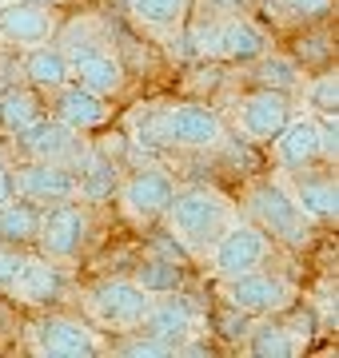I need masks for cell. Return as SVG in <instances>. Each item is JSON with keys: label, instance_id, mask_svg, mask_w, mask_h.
<instances>
[{"label": "cell", "instance_id": "obj_1", "mask_svg": "<svg viewBox=\"0 0 339 358\" xmlns=\"http://www.w3.org/2000/svg\"><path fill=\"white\" fill-rule=\"evenodd\" d=\"M124 136L136 152H188V155H216L232 131L223 124V112L208 100H160L140 103L124 115Z\"/></svg>", "mask_w": 339, "mask_h": 358}, {"label": "cell", "instance_id": "obj_2", "mask_svg": "<svg viewBox=\"0 0 339 358\" xmlns=\"http://www.w3.org/2000/svg\"><path fill=\"white\" fill-rule=\"evenodd\" d=\"M235 219H240V203L216 183H176V195L156 227L184 259L200 263Z\"/></svg>", "mask_w": 339, "mask_h": 358}, {"label": "cell", "instance_id": "obj_3", "mask_svg": "<svg viewBox=\"0 0 339 358\" xmlns=\"http://www.w3.org/2000/svg\"><path fill=\"white\" fill-rule=\"evenodd\" d=\"M240 215H248L260 231H268L275 247H291V251L312 243L315 227H319V223H312V219L303 215V207L291 199L287 183L275 171L272 176L248 179V187H244V211Z\"/></svg>", "mask_w": 339, "mask_h": 358}, {"label": "cell", "instance_id": "obj_4", "mask_svg": "<svg viewBox=\"0 0 339 358\" xmlns=\"http://www.w3.org/2000/svg\"><path fill=\"white\" fill-rule=\"evenodd\" d=\"M152 299L156 294H148L132 275H108V279H96L80 291V315L96 331H104L108 338L112 334H132L140 331L144 315L152 310Z\"/></svg>", "mask_w": 339, "mask_h": 358}, {"label": "cell", "instance_id": "obj_5", "mask_svg": "<svg viewBox=\"0 0 339 358\" xmlns=\"http://www.w3.org/2000/svg\"><path fill=\"white\" fill-rule=\"evenodd\" d=\"M104 331H96L84 315H68V310H40L36 319L25 327V346L40 358H92L108 350Z\"/></svg>", "mask_w": 339, "mask_h": 358}, {"label": "cell", "instance_id": "obj_6", "mask_svg": "<svg viewBox=\"0 0 339 358\" xmlns=\"http://www.w3.org/2000/svg\"><path fill=\"white\" fill-rule=\"evenodd\" d=\"M216 299L223 307L240 310L248 319H263V315H284L300 303V282L287 279L279 267H256L244 271L235 279H216Z\"/></svg>", "mask_w": 339, "mask_h": 358}, {"label": "cell", "instance_id": "obj_7", "mask_svg": "<svg viewBox=\"0 0 339 358\" xmlns=\"http://www.w3.org/2000/svg\"><path fill=\"white\" fill-rule=\"evenodd\" d=\"M223 112V124L235 136V143H248V148H268L275 140V131L287 124V115L296 112V96L275 88H244L235 92Z\"/></svg>", "mask_w": 339, "mask_h": 358}, {"label": "cell", "instance_id": "obj_8", "mask_svg": "<svg viewBox=\"0 0 339 358\" xmlns=\"http://www.w3.org/2000/svg\"><path fill=\"white\" fill-rule=\"evenodd\" d=\"M176 183L180 179L172 176L164 164L156 159H140V164H132L128 171H120V183H116V207L120 215L128 219L132 227H156L160 215L168 211L172 195H176Z\"/></svg>", "mask_w": 339, "mask_h": 358}, {"label": "cell", "instance_id": "obj_9", "mask_svg": "<svg viewBox=\"0 0 339 358\" xmlns=\"http://www.w3.org/2000/svg\"><path fill=\"white\" fill-rule=\"evenodd\" d=\"M92 235H96V207L80 203V199H64V203H48L40 211V231L32 251L56 263H80L88 251Z\"/></svg>", "mask_w": 339, "mask_h": 358}, {"label": "cell", "instance_id": "obj_10", "mask_svg": "<svg viewBox=\"0 0 339 358\" xmlns=\"http://www.w3.org/2000/svg\"><path fill=\"white\" fill-rule=\"evenodd\" d=\"M275 259V243L268 231H260L248 215H240L232 227H223V235L208 247V255L200 259V267L208 271V279H235L244 271L268 267Z\"/></svg>", "mask_w": 339, "mask_h": 358}, {"label": "cell", "instance_id": "obj_11", "mask_svg": "<svg viewBox=\"0 0 339 358\" xmlns=\"http://www.w3.org/2000/svg\"><path fill=\"white\" fill-rule=\"evenodd\" d=\"M8 152H13V159H53V164L76 167L80 159L92 152V136L72 131L68 124H60L56 115L44 112L36 124H28L25 131L8 136Z\"/></svg>", "mask_w": 339, "mask_h": 358}, {"label": "cell", "instance_id": "obj_12", "mask_svg": "<svg viewBox=\"0 0 339 358\" xmlns=\"http://www.w3.org/2000/svg\"><path fill=\"white\" fill-rule=\"evenodd\" d=\"M140 331L160 338L164 346H172L176 355H184V350L196 346V338L208 327H204V310L188 299V291H172V294H156L152 299V310L144 315Z\"/></svg>", "mask_w": 339, "mask_h": 358}, {"label": "cell", "instance_id": "obj_13", "mask_svg": "<svg viewBox=\"0 0 339 358\" xmlns=\"http://www.w3.org/2000/svg\"><path fill=\"white\" fill-rule=\"evenodd\" d=\"M64 13L36 4V0H8L0 4V52H28L56 36Z\"/></svg>", "mask_w": 339, "mask_h": 358}, {"label": "cell", "instance_id": "obj_14", "mask_svg": "<svg viewBox=\"0 0 339 358\" xmlns=\"http://www.w3.org/2000/svg\"><path fill=\"white\" fill-rule=\"evenodd\" d=\"M68 291H72V275H68L64 263L28 251V259H25V267H20V275H16L8 299L20 303V307H28V310H48V307H60L68 299Z\"/></svg>", "mask_w": 339, "mask_h": 358}, {"label": "cell", "instance_id": "obj_15", "mask_svg": "<svg viewBox=\"0 0 339 358\" xmlns=\"http://www.w3.org/2000/svg\"><path fill=\"white\" fill-rule=\"evenodd\" d=\"M13 195L36 207L76 199V167L53 159H13Z\"/></svg>", "mask_w": 339, "mask_h": 358}, {"label": "cell", "instance_id": "obj_16", "mask_svg": "<svg viewBox=\"0 0 339 358\" xmlns=\"http://www.w3.org/2000/svg\"><path fill=\"white\" fill-rule=\"evenodd\" d=\"M268 155H272V171L279 176H291V171H307V167L324 164L319 155V128H315V115L296 108L287 115V124L275 131V140L268 143Z\"/></svg>", "mask_w": 339, "mask_h": 358}, {"label": "cell", "instance_id": "obj_17", "mask_svg": "<svg viewBox=\"0 0 339 358\" xmlns=\"http://www.w3.org/2000/svg\"><path fill=\"white\" fill-rule=\"evenodd\" d=\"M44 108H48V115H56L60 124H68L72 131H84V136H92V131H104L112 120H116V103L104 100V96H96V92L80 88V84H60V88L53 92V96H44Z\"/></svg>", "mask_w": 339, "mask_h": 358}, {"label": "cell", "instance_id": "obj_18", "mask_svg": "<svg viewBox=\"0 0 339 358\" xmlns=\"http://www.w3.org/2000/svg\"><path fill=\"white\" fill-rule=\"evenodd\" d=\"M68 80L80 84V88L96 92L104 100H120L128 92V64L116 52V44H100V48H88L68 60Z\"/></svg>", "mask_w": 339, "mask_h": 358}, {"label": "cell", "instance_id": "obj_19", "mask_svg": "<svg viewBox=\"0 0 339 358\" xmlns=\"http://www.w3.org/2000/svg\"><path fill=\"white\" fill-rule=\"evenodd\" d=\"M192 4L196 0H120V8L128 16L136 32L160 44V48H176L184 36V24H188V16H192Z\"/></svg>", "mask_w": 339, "mask_h": 358}, {"label": "cell", "instance_id": "obj_20", "mask_svg": "<svg viewBox=\"0 0 339 358\" xmlns=\"http://www.w3.org/2000/svg\"><path fill=\"white\" fill-rule=\"evenodd\" d=\"M279 176V171H275ZM287 183L291 199L303 207V215L312 223H331L339 211V187H335V171L327 164H315L307 171H291V176H279Z\"/></svg>", "mask_w": 339, "mask_h": 358}, {"label": "cell", "instance_id": "obj_21", "mask_svg": "<svg viewBox=\"0 0 339 358\" xmlns=\"http://www.w3.org/2000/svg\"><path fill=\"white\" fill-rule=\"evenodd\" d=\"M240 346H244L251 358H296L303 350V338L287 327L284 315H263V319L248 322Z\"/></svg>", "mask_w": 339, "mask_h": 358}, {"label": "cell", "instance_id": "obj_22", "mask_svg": "<svg viewBox=\"0 0 339 358\" xmlns=\"http://www.w3.org/2000/svg\"><path fill=\"white\" fill-rule=\"evenodd\" d=\"M16 56H20L16 68H20L25 84L28 88H36L40 96H53L60 84H68V56L60 52L56 40L36 44V48H28V52H16Z\"/></svg>", "mask_w": 339, "mask_h": 358}, {"label": "cell", "instance_id": "obj_23", "mask_svg": "<svg viewBox=\"0 0 339 358\" xmlns=\"http://www.w3.org/2000/svg\"><path fill=\"white\" fill-rule=\"evenodd\" d=\"M248 72V84H256V88H275V92H287V96H296V88L303 84V72L300 68V60L291 56V52H275V48H268L263 56H256L251 64H244Z\"/></svg>", "mask_w": 339, "mask_h": 358}, {"label": "cell", "instance_id": "obj_24", "mask_svg": "<svg viewBox=\"0 0 339 358\" xmlns=\"http://www.w3.org/2000/svg\"><path fill=\"white\" fill-rule=\"evenodd\" d=\"M256 13L272 20V28L296 32L307 24H327L331 20V0H256Z\"/></svg>", "mask_w": 339, "mask_h": 358}, {"label": "cell", "instance_id": "obj_25", "mask_svg": "<svg viewBox=\"0 0 339 358\" xmlns=\"http://www.w3.org/2000/svg\"><path fill=\"white\" fill-rule=\"evenodd\" d=\"M48 112L44 108V96L28 84H8L0 88V136L8 140L16 131H25L28 124H36L40 115Z\"/></svg>", "mask_w": 339, "mask_h": 358}, {"label": "cell", "instance_id": "obj_26", "mask_svg": "<svg viewBox=\"0 0 339 358\" xmlns=\"http://www.w3.org/2000/svg\"><path fill=\"white\" fill-rule=\"evenodd\" d=\"M53 40L60 44V52H64L68 60H72V56H80V52H88V48L112 44V28H108L104 16L80 13V16H68V20H60V28H56Z\"/></svg>", "mask_w": 339, "mask_h": 358}, {"label": "cell", "instance_id": "obj_27", "mask_svg": "<svg viewBox=\"0 0 339 358\" xmlns=\"http://www.w3.org/2000/svg\"><path fill=\"white\" fill-rule=\"evenodd\" d=\"M40 211H44V207L28 203L20 195H13L8 203H0V243H13V247L32 251L36 231H40Z\"/></svg>", "mask_w": 339, "mask_h": 358}, {"label": "cell", "instance_id": "obj_28", "mask_svg": "<svg viewBox=\"0 0 339 358\" xmlns=\"http://www.w3.org/2000/svg\"><path fill=\"white\" fill-rule=\"evenodd\" d=\"M132 279L148 294H172V291H184L188 275L180 267V255H144L132 271Z\"/></svg>", "mask_w": 339, "mask_h": 358}, {"label": "cell", "instance_id": "obj_29", "mask_svg": "<svg viewBox=\"0 0 339 358\" xmlns=\"http://www.w3.org/2000/svg\"><path fill=\"white\" fill-rule=\"evenodd\" d=\"M296 108L312 115H324V112H339V80H335V68H315L312 76H303V84L296 88Z\"/></svg>", "mask_w": 339, "mask_h": 358}, {"label": "cell", "instance_id": "obj_30", "mask_svg": "<svg viewBox=\"0 0 339 358\" xmlns=\"http://www.w3.org/2000/svg\"><path fill=\"white\" fill-rule=\"evenodd\" d=\"M291 56L300 60L303 72H315V68L331 64V36L324 32V24L296 28V48H291Z\"/></svg>", "mask_w": 339, "mask_h": 358}, {"label": "cell", "instance_id": "obj_31", "mask_svg": "<svg viewBox=\"0 0 339 358\" xmlns=\"http://www.w3.org/2000/svg\"><path fill=\"white\" fill-rule=\"evenodd\" d=\"M108 350H116V355H132V358H168L176 355L172 346H164L160 338L144 331H132V334H120V343H108Z\"/></svg>", "mask_w": 339, "mask_h": 358}, {"label": "cell", "instance_id": "obj_32", "mask_svg": "<svg viewBox=\"0 0 339 358\" xmlns=\"http://www.w3.org/2000/svg\"><path fill=\"white\" fill-rule=\"evenodd\" d=\"M315 128H319V155H324V164L335 167V159H339V112L315 115Z\"/></svg>", "mask_w": 339, "mask_h": 358}, {"label": "cell", "instance_id": "obj_33", "mask_svg": "<svg viewBox=\"0 0 339 358\" xmlns=\"http://www.w3.org/2000/svg\"><path fill=\"white\" fill-rule=\"evenodd\" d=\"M28 251L25 247H13V243H0V294L13 291L16 275H20V267H25Z\"/></svg>", "mask_w": 339, "mask_h": 358}, {"label": "cell", "instance_id": "obj_34", "mask_svg": "<svg viewBox=\"0 0 339 358\" xmlns=\"http://www.w3.org/2000/svg\"><path fill=\"white\" fill-rule=\"evenodd\" d=\"M192 8L208 16H240V13H256V0H196Z\"/></svg>", "mask_w": 339, "mask_h": 358}, {"label": "cell", "instance_id": "obj_35", "mask_svg": "<svg viewBox=\"0 0 339 358\" xmlns=\"http://www.w3.org/2000/svg\"><path fill=\"white\" fill-rule=\"evenodd\" d=\"M13 199V152L0 148V203Z\"/></svg>", "mask_w": 339, "mask_h": 358}, {"label": "cell", "instance_id": "obj_36", "mask_svg": "<svg viewBox=\"0 0 339 358\" xmlns=\"http://www.w3.org/2000/svg\"><path fill=\"white\" fill-rule=\"evenodd\" d=\"M36 4H48V8H60V4H68V0H36Z\"/></svg>", "mask_w": 339, "mask_h": 358}, {"label": "cell", "instance_id": "obj_37", "mask_svg": "<svg viewBox=\"0 0 339 358\" xmlns=\"http://www.w3.org/2000/svg\"><path fill=\"white\" fill-rule=\"evenodd\" d=\"M0 4H8V0H0Z\"/></svg>", "mask_w": 339, "mask_h": 358}]
</instances>
